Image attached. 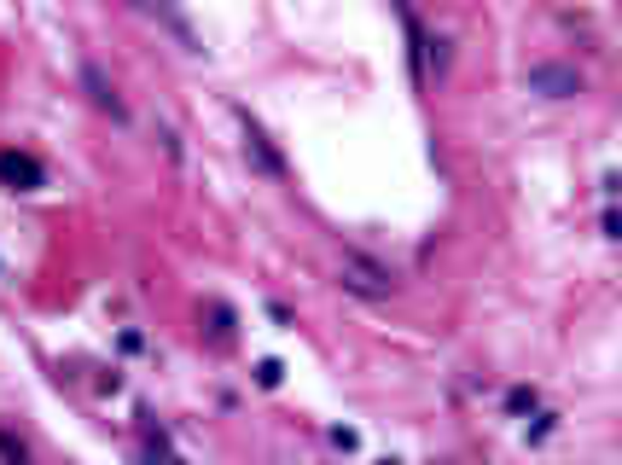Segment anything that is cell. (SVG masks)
Masks as SVG:
<instances>
[{"label": "cell", "mask_w": 622, "mask_h": 465, "mask_svg": "<svg viewBox=\"0 0 622 465\" xmlns=\"http://www.w3.org/2000/svg\"><path fill=\"white\" fill-rule=\"evenodd\" d=\"M338 285L349 297H367V303H384V297H396V273L378 262V256L367 251H343L338 256Z\"/></svg>", "instance_id": "obj_1"}, {"label": "cell", "mask_w": 622, "mask_h": 465, "mask_svg": "<svg viewBox=\"0 0 622 465\" xmlns=\"http://www.w3.org/2000/svg\"><path fill=\"white\" fill-rule=\"evenodd\" d=\"M523 81H530V93H541V100H576V93H582V71H576V64H559V59L530 64Z\"/></svg>", "instance_id": "obj_2"}, {"label": "cell", "mask_w": 622, "mask_h": 465, "mask_svg": "<svg viewBox=\"0 0 622 465\" xmlns=\"http://www.w3.org/2000/svg\"><path fill=\"white\" fill-rule=\"evenodd\" d=\"M81 93H88V105H93V111H105L110 122H129V105H122V93H117V81H110L105 71H100V64H93V59H81Z\"/></svg>", "instance_id": "obj_3"}, {"label": "cell", "mask_w": 622, "mask_h": 465, "mask_svg": "<svg viewBox=\"0 0 622 465\" xmlns=\"http://www.w3.org/2000/svg\"><path fill=\"white\" fill-rule=\"evenodd\" d=\"M0 186H12V193H41V186H47V169H41V157L6 146V152H0Z\"/></svg>", "instance_id": "obj_4"}, {"label": "cell", "mask_w": 622, "mask_h": 465, "mask_svg": "<svg viewBox=\"0 0 622 465\" xmlns=\"http://www.w3.org/2000/svg\"><path fill=\"white\" fill-rule=\"evenodd\" d=\"M244 157H251V169L262 175V181H285V175H292V169H285V157L273 152V140L256 128L251 117H244Z\"/></svg>", "instance_id": "obj_5"}, {"label": "cell", "mask_w": 622, "mask_h": 465, "mask_svg": "<svg viewBox=\"0 0 622 465\" xmlns=\"http://www.w3.org/2000/svg\"><path fill=\"white\" fill-rule=\"evenodd\" d=\"M146 465H187L181 454H175V442H169L163 425H146Z\"/></svg>", "instance_id": "obj_6"}, {"label": "cell", "mask_w": 622, "mask_h": 465, "mask_svg": "<svg viewBox=\"0 0 622 465\" xmlns=\"http://www.w3.org/2000/svg\"><path fill=\"white\" fill-rule=\"evenodd\" d=\"M204 314H210V337H215V344H233V326H239V314H233L227 303H215V297L204 303Z\"/></svg>", "instance_id": "obj_7"}, {"label": "cell", "mask_w": 622, "mask_h": 465, "mask_svg": "<svg viewBox=\"0 0 622 465\" xmlns=\"http://www.w3.org/2000/svg\"><path fill=\"white\" fill-rule=\"evenodd\" d=\"M0 465H30V442L12 425H0Z\"/></svg>", "instance_id": "obj_8"}, {"label": "cell", "mask_w": 622, "mask_h": 465, "mask_svg": "<svg viewBox=\"0 0 622 465\" xmlns=\"http://www.w3.org/2000/svg\"><path fill=\"white\" fill-rule=\"evenodd\" d=\"M535 407H541L535 384H512V390H506V413H535Z\"/></svg>", "instance_id": "obj_9"}, {"label": "cell", "mask_w": 622, "mask_h": 465, "mask_svg": "<svg viewBox=\"0 0 622 465\" xmlns=\"http://www.w3.org/2000/svg\"><path fill=\"white\" fill-rule=\"evenodd\" d=\"M280 378H285V366L273 361V355H268V361H256V384L262 390H280Z\"/></svg>", "instance_id": "obj_10"}, {"label": "cell", "mask_w": 622, "mask_h": 465, "mask_svg": "<svg viewBox=\"0 0 622 465\" xmlns=\"http://www.w3.org/2000/svg\"><path fill=\"white\" fill-rule=\"evenodd\" d=\"M552 436V413H535V425H530V442H547Z\"/></svg>", "instance_id": "obj_11"}, {"label": "cell", "mask_w": 622, "mask_h": 465, "mask_svg": "<svg viewBox=\"0 0 622 465\" xmlns=\"http://www.w3.org/2000/svg\"><path fill=\"white\" fill-rule=\"evenodd\" d=\"M355 442H361V436H355L349 425H338V431H331V448H343V454H349V448H355Z\"/></svg>", "instance_id": "obj_12"}, {"label": "cell", "mask_w": 622, "mask_h": 465, "mask_svg": "<svg viewBox=\"0 0 622 465\" xmlns=\"http://www.w3.org/2000/svg\"><path fill=\"white\" fill-rule=\"evenodd\" d=\"M158 140H163V152H169V163H181V140H175V128H158Z\"/></svg>", "instance_id": "obj_13"}, {"label": "cell", "mask_w": 622, "mask_h": 465, "mask_svg": "<svg viewBox=\"0 0 622 465\" xmlns=\"http://www.w3.org/2000/svg\"><path fill=\"white\" fill-rule=\"evenodd\" d=\"M378 465H396V460H378Z\"/></svg>", "instance_id": "obj_14"}, {"label": "cell", "mask_w": 622, "mask_h": 465, "mask_svg": "<svg viewBox=\"0 0 622 465\" xmlns=\"http://www.w3.org/2000/svg\"><path fill=\"white\" fill-rule=\"evenodd\" d=\"M436 465H454V460H436Z\"/></svg>", "instance_id": "obj_15"}]
</instances>
